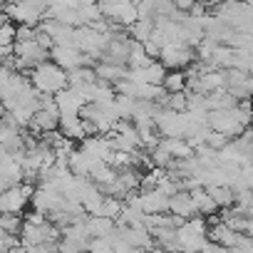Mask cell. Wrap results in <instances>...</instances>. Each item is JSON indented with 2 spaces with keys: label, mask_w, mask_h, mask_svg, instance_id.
<instances>
[{
  "label": "cell",
  "mask_w": 253,
  "mask_h": 253,
  "mask_svg": "<svg viewBox=\"0 0 253 253\" xmlns=\"http://www.w3.org/2000/svg\"><path fill=\"white\" fill-rule=\"evenodd\" d=\"M28 77H30V84L38 92H47V94H55L57 89H62L67 84V72L60 65H55L52 60H45V62L35 65L28 72Z\"/></svg>",
  "instance_id": "6da1fadb"
},
{
  "label": "cell",
  "mask_w": 253,
  "mask_h": 253,
  "mask_svg": "<svg viewBox=\"0 0 253 253\" xmlns=\"http://www.w3.org/2000/svg\"><path fill=\"white\" fill-rule=\"evenodd\" d=\"M157 60L167 67V70H186L194 62V47L184 45V42H164L159 47Z\"/></svg>",
  "instance_id": "7a4b0ae2"
},
{
  "label": "cell",
  "mask_w": 253,
  "mask_h": 253,
  "mask_svg": "<svg viewBox=\"0 0 253 253\" xmlns=\"http://www.w3.org/2000/svg\"><path fill=\"white\" fill-rule=\"evenodd\" d=\"M47 52H50V60L60 65L62 70H72L77 65H92V60L84 52H80L75 45H52Z\"/></svg>",
  "instance_id": "3957f363"
},
{
  "label": "cell",
  "mask_w": 253,
  "mask_h": 253,
  "mask_svg": "<svg viewBox=\"0 0 253 253\" xmlns=\"http://www.w3.org/2000/svg\"><path fill=\"white\" fill-rule=\"evenodd\" d=\"M57 129H60L67 139H72V142H80V139L87 137V134H84V126H82V117H80L77 112H60Z\"/></svg>",
  "instance_id": "277c9868"
},
{
  "label": "cell",
  "mask_w": 253,
  "mask_h": 253,
  "mask_svg": "<svg viewBox=\"0 0 253 253\" xmlns=\"http://www.w3.org/2000/svg\"><path fill=\"white\" fill-rule=\"evenodd\" d=\"M167 211H169V213H174V216H181V218L194 216V213H196V209H194V201H191V191H186V189L174 191V194L169 196Z\"/></svg>",
  "instance_id": "5b68a950"
},
{
  "label": "cell",
  "mask_w": 253,
  "mask_h": 253,
  "mask_svg": "<svg viewBox=\"0 0 253 253\" xmlns=\"http://www.w3.org/2000/svg\"><path fill=\"white\" fill-rule=\"evenodd\" d=\"M139 201H142V211H144V213H162V211H167L169 196H164V194L154 186V189H149V191H139Z\"/></svg>",
  "instance_id": "8992f818"
},
{
  "label": "cell",
  "mask_w": 253,
  "mask_h": 253,
  "mask_svg": "<svg viewBox=\"0 0 253 253\" xmlns=\"http://www.w3.org/2000/svg\"><path fill=\"white\" fill-rule=\"evenodd\" d=\"M84 228H87L89 238L92 236H107V233L114 231V218L102 216V213H87L84 216Z\"/></svg>",
  "instance_id": "52a82bcc"
},
{
  "label": "cell",
  "mask_w": 253,
  "mask_h": 253,
  "mask_svg": "<svg viewBox=\"0 0 253 253\" xmlns=\"http://www.w3.org/2000/svg\"><path fill=\"white\" fill-rule=\"evenodd\" d=\"M159 144L171 154V159H186L194 154V147L184 137H159Z\"/></svg>",
  "instance_id": "ba28073f"
},
{
  "label": "cell",
  "mask_w": 253,
  "mask_h": 253,
  "mask_svg": "<svg viewBox=\"0 0 253 253\" xmlns=\"http://www.w3.org/2000/svg\"><path fill=\"white\" fill-rule=\"evenodd\" d=\"M126 65H112V62H97L94 65V75H97V80H102V82H109V84H114L117 80H122V77H126Z\"/></svg>",
  "instance_id": "9c48e42d"
},
{
  "label": "cell",
  "mask_w": 253,
  "mask_h": 253,
  "mask_svg": "<svg viewBox=\"0 0 253 253\" xmlns=\"http://www.w3.org/2000/svg\"><path fill=\"white\" fill-rule=\"evenodd\" d=\"M189 191H191V201H194L196 213L209 216V213H213V211H216V204H213V199L209 196L206 186H194V189H189Z\"/></svg>",
  "instance_id": "30bf717a"
},
{
  "label": "cell",
  "mask_w": 253,
  "mask_h": 253,
  "mask_svg": "<svg viewBox=\"0 0 253 253\" xmlns=\"http://www.w3.org/2000/svg\"><path fill=\"white\" fill-rule=\"evenodd\" d=\"M206 191H209V196L213 199V204H216V209H226V206H233V189L231 186H226V184H209L206 186Z\"/></svg>",
  "instance_id": "8fae6325"
},
{
  "label": "cell",
  "mask_w": 253,
  "mask_h": 253,
  "mask_svg": "<svg viewBox=\"0 0 253 253\" xmlns=\"http://www.w3.org/2000/svg\"><path fill=\"white\" fill-rule=\"evenodd\" d=\"M162 87L167 92H181L186 89V72L184 70H167L162 77Z\"/></svg>",
  "instance_id": "7c38bea8"
},
{
  "label": "cell",
  "mask_w": 253,
  "mask_h": 253,
  "mask_svg": "<svg viewBox=\"0 0 253 253\" xmlns=\"http://www.w3.org/2000/svg\"><path fill=\"white\" fill-rule=\"evenodd\" d=\"M129 38L132 40H137V42H144V40H149V35H152V30H154V20H147V18H137L129 28Z\"/></svg>",
  "instance_id": "4fadbf2b"
},
{
  "label": "cell",
  "mask_w": 253,
  "mask_h": 253,
  "mask_svg": "<svg viewBox=\"0 0 253 253\" xmlns=\"http://www.w3.org/2000/svg\"><path fill=\"white\" fill-rule=\"evenodd\" d=\"M0 228H3V233H13V236H18L20 228H23V213L3 211V213H0Z\"/></svg>",
  "instance_id": "5bb4252c"
},
{
  "label": "cell",
  "mask_w": 253,
  "mask_h": 253,
  "mask_svg": "<svg viewBox=\"0 0 253 253\" xmlns=\"http://www.w3.org/2000/svg\"><path fill=\"white\" fill-rule=\"evenodd\" d=\"M134 104H137V97H129V94H114V109H117V117H119V119H132V114H134Z\"/></svg>",
  "instance_id": "9a60e30c"
},
{
  "label": "cell",
  "mask_w": 253,
  "mask_h": 253,
  "mask_svg": "<svg viewBox=\"0 0 253 253\" xmlns=\"http://www.w3.org/2000/svg\"><path fill=\"white\" fill-rule=\"evenodd\" d=\"M122 211V199H114V196H102V206H99V213L102 216H109V218H117Z\"/></svg>",
  "instance_id": "2e32d148"
},
{
  "label": "cell",
  "mask_w": 253,
  "mask_h": 253,
  "mask_svg": "<svg viewBox=\"0 0 253 253\" xmlns=\"http://www.w3.org/2000/svg\"><path fill=\"white\" fill-rule=\"evenodd\" d=\"M15 42V23H3L0 25V50H10Z\"/></svg>",
  "instance_id": "e0dca14e"
},
{
  "label": "cell",
  "mask_w": 253,
  "mask_h": 253,
  "mask_svg": "<svg viewBox=\"0 0 253 253\" xmlns=\"http://www.w3.org/2000/svg\"><path fill=\"white\" fill-rule=\"evenodd\" d=\"M164 107L174 109V112H184L186 109V89L181 92H169L167 99H164Z\"/></svg>",
  "instance_id": "ac0fdd59"
},
{
  "label": "cell",
  "mask_w": 253,
  "mask_h": 253,
  "mask_svg": "<svg viewBox=\"0 0 253 253\" xmlns=\"http://www.w3.org/2000/svg\"><path fill=\"white\" fill-rule=\"evenodd\" d=\"M194 3H196V0H171V5H174L176 10H184V13H186Z\"/></svg>",
  "instance_id": "d6986e66"
},
{
  "label": "cell",
  "mask_w": 253,
  "mask_h": 253,
  "mask_svg": "<svg viewBox=\"0 0 253 253\" xmlns=\"http://www.w3.org/2000/svg\"><path fill=\"white\" fill-rule=\"evenodd\" d=\"M3 112H5V107H3V99H0V117H3Z\"/></svg>",
  "instance_id": "ffe728a7"
},
{
  "label": "cell",
  "mask_w": 253,
  "mask_h": 253,
  "mask_svg": "<svg viewBox=\"0 0 253 253\" xmlns=\"http://www.w3.org/2000/svg\"><path fill=\"white\" fill-rule=\"evenodd\" d=\"M238 3H251V0H238Z\"/></svg>",
  "instance_id": "44dd1931"
}]
</instances>
